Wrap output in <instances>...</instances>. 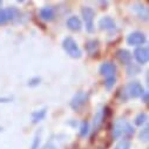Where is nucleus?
I'll use <instances>...</instances> for the list:
<instances>
[{
	"mask_svg": "<svg viewBox=\"0 0 149 149\" xmlns=\"http://www.w3.org/2000/svg\"><path fill=\"white\" fill-rule=\"evenodd\" d=\"M66 25L73 32H79L82 28V22L78 17H69L66 21Z\"/></svg>",
	"mask_w": 149,
	"mask_h": 149,
	"instance_id": "obj_13",
	"label": "nucleus"
},
{
	"mask_svg": "<svg viewBox=\"0 0 149 149\" xmlns=\"http://www.w3.org/2000/svg\"><path fill=\"white\" fill-rule=\"evenodd\" d=\"M139 139L143 142H147L148 139H149V128L148 127H144L141 132H140V135H139Z\"/></svg>",
	"mask_w": 149,
	"mask_h": 149,
	"instance_id": "obj_22",
	"label": "nucleus"
},
{
	"mask_svg": "<svg viewBox=\"0 0 149 149\" xmlns=\"http://www.w3.org/2000/svg\"><path fill=\"white\" fill-rule=\"evenodd\" d=\"M108 114H109V107H104L103 109H100L95 114L94 120H93V128H94L95 132H97L101 128V126L103 125V122H104V120H106Z\"/></svg>",
	"mask_w": 149,
	"mask_h": 149,
	"instance_id": "obj_7",
	"label": "nucleus"
},
{
	"mask_svg": "<svg viewBox=\"0 0 149 149\" xmlns=\"http://www.w3.org/2000/svg\"><path fill=\"white\" fill-rule=\"evenodd\" d=\"M143 93H144V89H143L142 85L137 81H132L126 87H123L121 91L122 101H126L127 99H130V97H133V99L140 97Z\"/></svg>",
	"mask_w": 149,
	"mask_h": 149,
	"instance_id": "obj_2",
	"label": "nucleus"
},
{
	"mask_svg": "<svg viewBox=\"0 0 149 149\" xmlns=\"http://www.w3.org/2000/svg\"><path fill=\"white\" fill-rule=\"evenodd\" d=\"M146 121H147V114L146 113H140L136 118H135V125L136 126H142V125H144L146 123Z\"/></svg>",
	"mask_w": 149,
	"mask_h": 149,
	"instance_id": "obj_19",
	"label": "nucleus"
},
{
	"mask_svg": "<svg viewBox=\"0 0 149 149\" xmlns=\"http://www.w3.org/2000/svg\"><path fill=\"white\" fill-rule=\"evenodd\" d=\"M134 128L133 126L123 120V119H120L119 121H116L113 126V129H111V137L114 140L116 139H120L121 136H125V137H130L134 135Z\"/></svg>",
	"mask_w": 149,
	"mask_h": 149,
	"instance_id": "obj_1",
	"label": "nucleus"
},
{
	"mask_svg": "<svg viewBox=\"0 0 149 149\" xmlns=\"http://www.w3.org/2000/svg\"><path fill=\"white\" fill-rule=\"evenodd\" d=\"M115 82H116V75H115V77L106 78V80H104V87H106L107 89H110V88L114 87Z\"/></svg>",
	"mask_w": 149,
	"mask_h": 149,
	"instance_id": "obj_21",
	"label": "nucleus"
},
{
	"mask_svg": "<svg viewBox=\"0 0 149 149\" xmlns=\"http://www.w3.org/2000/svg\"><path fill=\"white\" fill-rule=\"evenodd\" d=\"M88 93H86V92H82V91H80V92H78L75 95L73 96V99L70 100V107H72V109L74 110V111H79L86 103H87V101H88Z\"/></svg>",
	"mask_w": 149,
	"mask_h": 149,
	"instance_id": "obj_5",
	"label": "nucleus"
},
{
	"mask_svg": "<svg viewBox=\"0 0 149 149\" xmlns=\"http://www.w3.org/2000/svg\"><path fill=\"white\" fill-rule=\"evenodd\" d=\"M141 97H142V101H143L144 103H148V92H144V93L141 95Z\"/></svg>",
	"mask_w": 149,
	"mask_h": 149,
	"instance_id": "obj_26",
	"label": "nucleus"
},
{
	"mask_svg": "<svg viewBox=\"0 0 149 149\" xmlns=\"http://www.w3.org/2000/svg\"><path fill=\"white\" fill-rule=\"evenodd\" d=\"M40 142H41V139H40V134L38 133V134L35 135V137L33 139L31 149H39V147H40Z\"/></svg>",
	"mask_w": 149,
	"mask_h": 149,
	"instance_id": "obj_23",
	"label": "nucleus"
},
{
	"mask_svg": "<svg viewBox=\"0 0 149 149\" xmlns=\"http://www.w3.org/2000/svg\"><path fill=\"white\" fill-rule=\"evenodd\" d=\"M115 56H116V59L122 63V65H126V66H129L130 63H132V53L129 52V51H127V49H123V48H121V49H118L116 51V53H115Z\"/></svg>",
	"mask_w": 149,
	"mask_h": 149,
	"instance_id": "obj_11",
	"label": "nucleus"
},
{
	"mask_svg": "<svg viewBox=\"0 0 149 149\" xmlns=\"http://www.w3.org/2000/svg\"><path fill=\"white\" fill-rule=\"evenodd\" d=\"M127 42L130 46H139L146 42V35L142 32H133L128 35Z\"/></svg>",
	"mask_w": 149,
	"mask_h": 149,
	"instance_id": "obj_10",
	"label": "nucleus"
},
{
	"mask_svg": "<svg viewBox=\"0 0 149 149\" xmlns=\"http://www.w3.org/2000/svg\"><path fill=\"white\" fill-rule=\"evenodd\" d=\"M100 74L106 78L115 77L116 75V66L110 61H104L100 66Z\"/></svg>",
	"mask_w": 149,
	"mask_h": 149,
	"instance_id": "obj_9",
	"label": "nucleus"
},
{
	"mask_svg": "<svg viewBox=\"0 0 149 149\" xmlns=\"http://www.w3.org/2000/svg\"><path fill=\"white\" fill-rule=\"evenodd\" d=\"M40 82H41V78L34 77V78H32V79L28 80V86L29 87H36V86L40 85Z\"/></svg>",
	"mask_w": 149,
	"mask_h": 149,
	"instance_id": "obj_24",
	"label": "nucleus"
},
{
	"mask_svg": "<svg viewBox=\"0 0 149 149\" xmlns=\"http://www.w3.org/2000/svg\"><path fill=\"white\" fill-rule=\"evenodd\" d=\"M46 114H47V109L46 108H41L39 110H35L32 113V123L36 125V123H39L40 121H42L45 118H46Z\"/></svg>",
	"mask_w": 149,
	"mask_h": 149,
	"instance_id": "obj_15",
	"label": "nucleus"
},
{
	"mask_svg": "<svg viewBox=\"0 0 149 149\" xmlns=\"http://www.w3.org/2000/svg\"><path fill=\"white\" fill-rule=\"evenodd\" d=\"M39 15L45 21H52L54 19V17H55V13H54V10L51 6H45V7H42L40 10Z\"/></svg>",
	"mask_w": 149,
	"mask_h": 149,
	"instance_id": "obj_14",
	"label": "nucleus"
},
{
	"mask_svg": "<svg viewBox=\"0 0 149 149\" xmlns=\"http://www.w3.org/2000/svg\"><path fill=\"white\" fill-rule=\"evenodd\" d=\"M99 26L103 31H113L116 28V24H115L114 19L110 17H103L102 19H100Z\"/></svg>",
	"mask_w": 149,
	"mask_h": 149,
	"instance_id": "obj_12",
	"label": "nucleus"
},
{
	"mask_svg": "<svg viewBox=\"0 0 149 149\" xmlns=\"http://www.w3.org/2000/svg\"><path fill=\"white\" fill-rule=\"evenodd\" d=\"M81 15L84 18V21L86 24V29L89 33L94 32V18H95V12L92 7H82L81 10Z\"/></svg>",
	"mask_w": 149,
	"mask_h": 149,
	"instance_id": "obj_6",
	"label": "nucleus"
},
{
	"mask_svg": "<svg viewBox=\"0 0 149 149\" xmlns=\"http://www.w3.org/2000/svg\"><path fill=\"white\" fill-rule=\"evenodd\" d=\"M134 58L140 65H146L149 60V49H148V47H144V46L137 47L134 51Z\"/></svg>",
	"mask_w": 149,
	"mask_h": 149,
	"instance_id": "obj_8",
	"label": "nucleus"
},
{
	"mask_svg": "<svg viewBox=\"0 0 149 149\" xmlns=\"http://www.w3.org/2000/svg\"><path fill=\"white\" fill-rule=\"evenodd\" d=\"M0 132H3V128L1 127H0Z\"/></svg>",
	"mask_w": 149,
	"mask_h": 149,
	"instance_id": "obj_27",
	"label": "nucleus"
},
{
	"mask_svg": "<svg viewBox=\"0 0 149 149\" xmlns=\"http://www.w3.org/2000/svg\"><path fill=\"white\" fill-rule=\"evenodd\" d=\"M13 97L12 96H0V103H8L12 102Z\"/></svg>",
	"mask_w": 149,
	"mask_h": 149,
	"instance_id": "obj_25",
	"label": "nucleus"
},
{
	"mask_svg": "<svg viewBox=\"0 0 149 149\" xmlns=\"http://www.w3.org/2000/svg\"><path fill=\"white\" fill-rule=\"evenodd\" d=\"M135 10L137 11V14L141 19H144L147 20L148 19V10L146 6H142V5H135Z\"/></svg>",
	"mask_w": 149,
	"mask_h": 149,
	"instance_id": "obj_17",
	"label": "nucleus"
},
{
	"mask_svg": "<svg viewBox=\"0 0 149 149\" xmlns=\"http://www.w3.org/2000/svg\"><path fill=\"white\" fill-rule=\"evenodd\" d=\"M62 48L65 49V52L73 59H80L82 55V52L80 49V47L78 46L77 41L74 40L72 36H67L62 41Z\"/></svg>",
	"mask_w": 149,
	"mask_h": 149,
	"instance_id": "obj_3",
	"label": "nucleus"
},
{
	"mask_svg": "<svg viewBox=\"0 0 149 149\" xmlns=\"http://www.w3.org/2000/svg\"><path fill=\"white\" fill-rule=\"evenodd\" d=\"M20 17V12L14 7L0 8V26L7 24L8 21H13Z\"/></svg>",
	"mask_w": 149,
	"mask_h": 149,
	"instance_id": "obj_4",
	"label": "nucleus"
},
{
	"mask_svg": "<svg viewBox=\"0 0 149 149\" xmlns=\"http://www.w3.org/2000/svg\"><path fill=\"white\" fill-rule=\"evenodd\" d=\"M114 149H130V141L128 139H123L114 147Z\"/></svg>",
	"mask_w": 149,
	"mask_h": 149,
	"instance_id": "obj_18",
	"label": "nucleus"
},
{
	"mask_svg": "<svg viewBox=\"0 0 149 149\" xmlns=\"http://www.w3.org/2000/svg\"><path fill=\"white\" fill-rule=\"evenodd\" d=\"M88 133H89V123L87 121L81 122V125H80V135L82 137H85Z\"/></svg>",
	"mask_w": 149,
	"mask_h": 149,
	"instance_id": "obj_20",
	"label": "nucleus"
},
{
	"mask_svg": "<svg viewBox=\"0 0 149 149\" xmlns=\"http://www.w3.org/2000/svg\"><path fill=\"white\" fill-rule=\"evenodd\" d=\"M85 48L89 55H94L99 51V41L97 40H89L86 42Z\"/></svg>",
	"mask_w": 149,
	"mask_h": 149,
	"instance_id": "obj_16",
	"label": "nucleus"
}]
</instances>
